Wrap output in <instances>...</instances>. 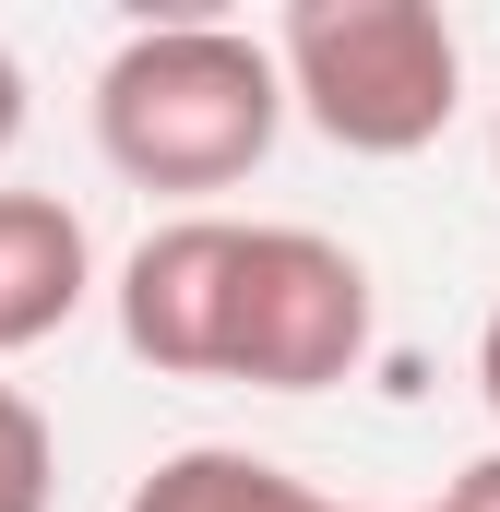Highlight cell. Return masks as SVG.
<instances>
[{
  "mask_svg": "<svg viewBox=\"0 0 500 512\" xmlns=\"http://www.w3.org/2000/svg\"><path fill=\"white\" fill-rule=\"evenodd\" d=\"M286 108L334 155H429L465 108V36L429 0H298L274 24Z\"/></svg>",
  "mask_w": 500,
  "mask_h": 512,
  "instance_id": "2",
  "label": "cell"
},
{
  "mask_svg": "<svg viewBox=\"0 0 500 512\" xmlns=\"http://www.w3.org/2000/svg\"><path fill=\"white\" fill-rule=\"evenodd\" d=\"M489 143H500V120H489Z\"/></svg>",
  "mask_w": 500,
  "mask_h": 512,
  "instance_id": "11",
  "label": "cell"
},
{
  "mask_svg": "<svg viewBox=\"0 0 500 512\" xmlns=\"http://www.w3.org/2000/svg\"><path fill=\"white\" fill-rule=\"evenodd\" d=\"M239 215H167L120 262V346L167 382H227V298H239Z\"/></svg>",
  "mask_w": 500,
  "mask_h": 512,
  "instance_id": "4",
  "label": "cell"
},
{
  "mask_svg": "<svg viewBox=\"0 0 500 512\" xmlns=\"http://www.w3.org/2000/svg\"><path fill=\"white\" fill-rule=\"evenodd\" d=\"M120 512H346V501H322V489H310V477H286L274 453H239V441H191V453L143 465Z\"/></svg>",
  "mask_w": 500,
  "mask_h": 512,
  "instance_id": "6",
  "label": "cell"
},
{
  "mask_svg": "<svg viewBox=\"0 0 500 512\" xmlns=\"http://www.w3.org/2000/svg\"><path fill=\"white\" fill-rule=\"evenodd\" d=\"M96 286V239L60 191H0V358L48 346Z\"/></svg>",
  "mask_w": 500,
  "mask_h": 512,
  "instance_id": "5",
  "label": "cell"
},
{
  "mask_svg": "<svg viewBox=\"0 0 500 512\" xmlns=\"http://www.w3.org/2000/svg\"><path fill=\"white\" fill-rule=\"evenodd\" d=\"M429 512H441V501H429Z\"/></svg>",
  "mask_w": 500,
  "mask_h": 512,
  "instance_id": "12",
  "label": "cell"
},
{
  "mask_svg": "<svg viewBox=\"0 0 500 512\" xmlns=\"http://www.w3.org/2000/svg\"><path fill=\"white\" fill-rule=\"evenodd\" d=\"M24 108H36V96H24V60H12V48H0V155H12V143H24Z\"/></svg>",
  "mask_w": 500,
  "mask_h": 512,
  "instance_id": "9",
  "label": "cell"
},
{
  "mask_svg": "<svg viewBox=\"0 0 500 512\" xmlns=\"http://www.w3.org/2000/svg\"><path fill=\"white\" fill-rule=\"evenodd\" d=\"M48 489H60V441H48L36 393L0 382V512H48Z\"/></svg>",
  "mask_w": 500,
  "mask_h": 512,
  "instance_id": "7",
  "label": "cell"
},
{
  "mask_svg": "<svg viewBox=\"0 0 500 512\" xmlns=\"http://www.w3.org/2000/svg\"><path fill=\"white\" fill-rule=\"evenodd\" d=\"M441 512H500V453H477V465L441 489Z\"/></svg>",
  "mask_w": 500,
  "mask_h": 512,
  "instance_id": "8",
  "label": "cell"
},
{
  "mask_svg": "<svg viewBox=\"0 0 500 512\" xmlns=\"http://www.w3.org/2000/svg\"><path fill=\"white\" fill-rule=\"evenodd\" d=\"M477 393H489V417H500V310H489V334H477Z\"/></svg>",
  "mask_w": 500,
  "mask_h": 512,
  "instance_id": "10",
  "label": "cell"
},
{
  "mask_svg": "<svg viewBox=\"0 0 500 512\" xmlns=\"http://www.w3.org/2000/svg\"><path fill=\"white\" fill-rule=\"evenodd\" d=\"M370 358V262L322 227H250L227 298V382L322 393Z\"/></svg>",
  "mask_w": 500,
  "mask_h": 512,
  "instance_id": "3",
  "label": "cell"
},
{
  "mask_svg": "<svg viewBox=\"0 0 500 512\" xmlns=\"http://www.w3.org/2000/svg\"><path fill=\"white\" fill-rule=\"evenodd\" d=\"M286 131V60L274 36L179 12L108 48L96 72V155L131 191H239Z\"/></svg>",
  "mask_w": 500,
  "mask_h": 512,
  "instance_id": "1",
  "label": "cell"
}]
</instances>
